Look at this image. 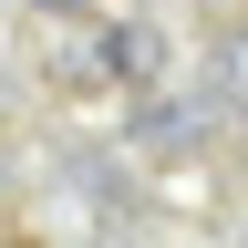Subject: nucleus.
Segmentation results:
<instances>
[{
    "instance_id": "f257e3e1",
    "label": "nucleus",
    "mask_w": 248,
    "mask_h": 248,
    "mask_svg": "<svg viewBox=\"0 0 248 248\" xmlns=\"http://www.w3.org/2000/svg\"><path fill=\"white\" fill-rule=\"evenodd\" d=\"M73 73H104V83H145V73H155V31H145V21H114V31H93V52L73 62Z\"/></svg>"
},
{
    "instance_id": "f03ea898",
    "label": "nucleus",
    "mask_w": 248,
    "mask_h": 248,
    "mask_svg": "<svg viewBox=\"0 0 248 248\" xmlns=\"http://www.w3.org/2000/svg\"><path fill=\"white\" fill-rule=\"evenodd\" d=\"M217 93L248 114V31H228V42H217Z\"/></svg>"
},
{
    "instance_id": "7ed1b4c3",
    "label": "nucleus",
    "mask_w": 248,
    "mask_h": 248,
    "mask_svg": "<svg viewBox=\"0 0 248 248\" xmlns=\"http://www.w3.org/2000/svg\"><path fill=\"white\" fill-rule=\"evenodd\" d=\"M135 135H145V145H176V135H186V114H176V104H145V124H135Z\"/></svg>"
},
{
    "instance_id": "20e7f679",
    "label": "nucleus",
    "mask_w": 248,
    "mask_h": 248,
    "mask_svg": "<svg viewBox=\"0 0 248 248\" xmlns=\"http://www.w3.org/2000/svg\"><path fill=\"white\" fill-rule=\"evenodd\" d=\"M31 11H93V0H31Z\"/></svg>"
}]
</instances>
